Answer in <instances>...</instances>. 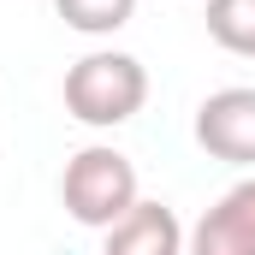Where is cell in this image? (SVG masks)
Listing matches in <instances>:
<instances>
[{"mask_svg":"<svg viewBox=\"0 0 255 255\" xmlns=\"http://www.w3.org/2000/svg\"><path fill=\"white\" fill-rule=\"evenodd\" d=\"M148 101V71L136 54H119V48H95L65 71V113L89 130H113L136 119Z\"/></svg>","mask_w":255,"mask_h":255,"instance_id":"1","label":"cell"},{"mask_svg":"<svg viewBox=\"0 0 255 255\" xmlns=\"http://www.w3.org/2000/svg\"><path fill=\"white\" fill-rule=\"evenodd\" d=\"M208 36L238 54V60H255V0H208Z\"/></svg>","mask_w":255,"mask_h":255,"instance_id":"6","label":"cell"},{"mask_svg":"<svg viewBox=\"0 0 255 255\" xmlns=\"http://www.w3.org/2000/svg\"><path fill=\"white\" fill-rule=\"evenodd\" d=\"M196 142L226 166H255V89H214L196 107Z\"/></svg>","mask_w":255,"mask_h":255,"instance_id":"3","label":"cell"},{"mask_svg":"<svg viewBox=\"0 0 255 255\" xmlns=\"http://www.w3.org/2000/svg\"><path fill=\"white\" fill-rule=\"evenodd\" d=\"M60 202H65V214H71L77 226H89V232L119 226L130 208L142 202V196H136V166H130V154L113 148V142H89V148H77V154L65 160Z\"/></svg>","mask_w":255,"mask_h":255,"instance_id":"2","label":"cell"},{"mask_svg":"<svg viewBox=\"0 0 255 255\" xmlns=\"http://www.w3.org/2000/svg\"><path fill=\"white\" fill-rule=\"evenodd\" d=\"M184 255H255V178L232 184L184 238Z\"/></svg>","mask_w":255,"mask_h":255,"instance_id":"4","label":"cell"},{"mask_svg":"<svg viewBox=\"0 0 255 255\" xmlns=\"http://www.w3.org/2000/svg\"><path fill=\"white\" fill-rule=\"evenodd\" d=\"M54 12L77 36H113L136 18V0H54Z\"/></svg>","mask_w":255,"mask_h":255,"instance_id":"7","label":"cell"},{"mask_svg":"<svg viewBox=\"0 0 255 255\" xmlns=\"http://www.w3.org/2000/svg\"><path fill=\"white\" fill-rule=\"evenodd\" d=\"M184 226L166 202H136L119 226H107L101 255H184Z\"/></svg>","mask_w":255,"mask_h":255,"instance_id":"5","label":"cell"}]
</instances>
